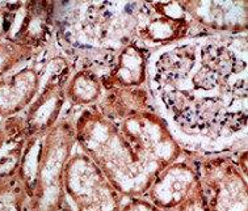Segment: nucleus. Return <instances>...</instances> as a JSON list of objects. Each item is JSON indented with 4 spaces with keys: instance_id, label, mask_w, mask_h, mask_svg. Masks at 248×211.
Returning a JSON list of instances; mask_svg holds the SVG:
<instances>
[{
    "instance_id": "f257e3e1",
    "label": "nucleus",
    "mask_w": 248,
    "mask_h": 211,
    "mask_svg": "<svg viewBox=\"0 0 248 211\" xmlns=\"http://www.w3.org/2000/svg\"><path fill=\"white\" fill-rule=\"evenodd\" d=\"M246 40L202 36L168 44L155 54L156 104L186 144L219 151L247 126Z\"/></svg>"
},
{
    "instance_id": "f03ea898",
    "label": "nucleus",
    "mask_w": 248,
    "mask_h": 211,
    "mask_svg": "<svg viewBox=\"0 0 248 211\" xmlns=\"http://www.w3.org/2000/svg\"><path fill=\"white\" fill-rule=\"evenodd\" d=\"M78 139L116 190L131 196L149 190L179 153L170 130L151 114H131L121 123L88 116L78 125Z\"/></svg>"
},
{
    "instance_id": "7ed1b4c3",
    "label": "nucleus",
    "mask_w": 248,
    "mask_h": 211,
    "mask_svg": "<svg viewBox=\"0 0 248 211\" xmlns=\"http://www.w3.org/2000/svg\"><path fill=\"white\" fill-rule=\"evenodd\" d=\"M72 144L74 133L63 123L54 125L42 135L36 188L29 199L32 211H61L64 197V169Z\"/></svg>"
},
{
    "instance_id": "20e7f679",
    "label": "nucleus",
    "mask_w": 248,
    "mask_h": 211,
    "mask_svg": "<svg viewBox=\"0 0 248 211\" xmlns=\"http://www.w3.org/2000/svg\"><path fill=\"white\" fill-rule=\"evenodd\" d=\"M63 188L78 211H120L118 192L87 155L70 157L64 169Z\"/></svg>"
},
{
    "instance_id": "39448f33",
    "label": "nucleus",
    "mask_w": 248,
    "mask_h": 211,
    "mask_svg": "<svg viewBox=\"0 0 248 211\" xmlns=\"http://www.w3.org/2000/svg\"><path fill=\"white\" fill-rule=\"evenodd\" d=\"M199 184L197 176L188 166H168L150 186V199L158 209H172L183 202Z\"/></svg>"
},
{
    "instance_id": "423d86ee",
    "label": "nucleus",
    "mask_w": 248,
    "mask_h": 211,
    "mask_svg": "<svg viewBox=\"0 0 248 211\" xmlns=\"http://www.w3.org/2000/svg\"><path fill=\"white\" fill-rule=\"evenodd\" d=\"M41 77L32 67H24L0 79V117L11 118L36 99Z\"/></svg>"
},
{
    "instance_id": "0eeeda50",
    "label": "nucleus",
    "mask_w": 248,
    "mask_h": 211,
    "mask_svg": "<svg viewBox=\"0 0 248 211\" xmlns=\"http://www.w3.org/2000/svg\"><path fill=\"white\" fill-rule=\"evenodd\" d=\"M58 86L59 83L50 81L44 90H40L31 104L29 112L24 120L28 138L45 135L53 129L63 103V94Z\"/></svg>"
},
{
    "instance_id": "6e6552de",
    "label": "nucleus",
    "mask_w": 248,
    "mask_h": 211,
    "mask_svg": "<svg viewBox=\"0 0 248 211\" xmlns=\"http://www.w3.org/2000/svg\"><path fill=\"white\" fill-rule=\"evenodd\" d=\"M212 188L216 190L210 211H247V192L246 182L235 168L217 169L210 180Z\"/></svg>"
},
{
    "instance_id": "1a4fd4ad",
    "label": "nucleus",
    "mask_w": 248,
    "mask_h": 211,
    "mask_svg": "<svg viewBox=\"0 0 248 211\" xmlns=\"http://www.w3.org/2000/svg\"><path fill=\"white\" fill-rule=\"evenodd\" d=\"M27 199L17 176L0 180V211H25Z\"/></svg>"
},
{
    "instance_id": "9d476101",
    "label": "nucleus",
    "mask_w": 248,
    "mask_h": 211,
    "mask_svg": "<svg viewBox=\"0 0 248 211\" xmlns=\"http://www.w3.org/2000/svg\"><path fill=\"white\" fill-rule=\"evenodd\" d=\"M33 50L18 42L9 40L0 41V79L8 75L18 64L27 62L32 57Z\"/></svg>"
},
{
    "instance_id": "9b49d317",
    "label": "nucleus",
    "mask_w": 248,
    "mask_h": 211,
    "mask_svg": "<svg viewBox=\"0 0 248 211\" xmlns=\"http://www.w3.org/2000/svg\"><path fill=\"white\" fill-rule=\"evenodd\" d=\"M75 90V94H72L71 99L78 100V103H90L95 100L99 93V83L96 77H91L90 75H81L75 80L71 81V90Z\"/></svg>"
},
{
    "instance_id": "f8f14e48",
    "label": "nucleus",
    "mask_w": 248,
    "mask_h": 211,
    "mask_svg": "<svg viewBox=\"0 0 248 211\" xmlns=\"http://www.w3.org/2000/svg\"><path fill=\"white\" fill-rule=\"evenodd\" d=\"M23 7V3H0V41L3 38L9 40L11 31L17 20V12Z\"/></svg>"
},
{
    "instance_id": "ddd939ff",
    "label": "nucleus",
    "mask_w": 248,
    "mask_h": 211,
    "mask_svg": "<svg viewBox=\"0 0 248 211\" xmlns=\"http://www.w3.org/2000/svg\"><path fill=\"white\" fill-rule=\"evenodd\" d=\"M176 207V211H210L208 198L201 189V185H197L192 193L180 202Z\"/></svg>"
},
{
    "instance_id": "4468645a",
    "label": "nucleus",
    "mask_w": 248,
    "mask_h": 211,
    "mask_svg": "<svg viewBox=\"0 0 248 211\" xmlns=\"http://www.w3.org/2000/svg\"><path fill=\"white\" fill-rule=\"evenodd\" d=\"M122 211H162L160 209L151 205V203L142 201V199H133L126 206L122 209Z\"/></svg>"
}]
</instances>
